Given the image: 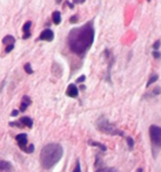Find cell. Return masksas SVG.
Returning <instances> with one entry per match:
<instances>
[{"instance_id":"obj_21","label":"cell","mask_w":161,"mask_h":172,"mask_svg":"<svg viewBox=\"0 0 161 172\" xmlns=\"http://www.w3.org/2000/svg\"><path fill=\"white\" fill-rule=\"evenodd\" d=\"M14 46H15V45H10V46H6V47H5V53H6V54L11 53L12 51H13V48H14Z\"/></svg>"},{"instance_id":"obj_26","label":"cell","mask_w":161,"mask_h":172,"mask_svg":"<svg viewBox=\"0 0 161 172\" xmlns=\"http://www.w3.org/2000/svg\"><path fill=\"white\" fill-rule=\"evenodd\" d=\"M85 80H86V76H85V75H81L80 77H79V78H78V80H76V82H78V83H82V82H84Z\"/></svg>"},{"instance_id":"obj_22","label":"cell","mask_w":161,"mask_h":172,"mask_svg":"<svg viewBox=\"0 0 161 172\" xmlns=\"http://www.w3.org/2000/svg\"><path fill=\"white\" fill-rule=\"evenodd\" d=\"M73 172H81V165H80V161H76V164H75V167Z\"/></svg>"},{"instance_id":"obj_28","label":"cell","mask_w":161,"mask_h":172,"mask_svg":"<svg viewBox=\"0 0 161 172\" xmlns=\"http://www.w3.org/2000/svg\"><path fill=\"white\" fill-rule=\"evenodd\" d=\"M86 0H73V4H84Z\"/></svg>"},{"instance_id":"obj_15","label":"cell","mask_w":161,"mask_h":172,"mask_svg":"<svg viewBox=\"0 0 161 172\" xmlns=\"http://www.w3.org/2000/svg\"><path fill=\"white\" fill-rule=\"evenodd\" d=\"M158 78H159V76H158V74H153V75L150 77V80H148V82H147V84L146 86L147 87H150L154 82H156L158 81Z\"/></svg>"},{"instance_id":"obj_6","label":"cell","mask_w":161,"mask_h":172,"mask_svg":"<svg viewBox=\"0 0 161 172\" xmlns=\"http://www.w3.org/2000/svg\"><path fill=\"white\" fill-rule=\"evenodd\" d=\"M15 140L18 142V145H19V148L21 149L22 151L26 150V148H27V135L26 134H19V135H17L15 136Z\"/></svg>"},{"instance_id":"obj_20","label":"cell","mask_w":161,"mask_h":172,"mask_svg":"<svg viewBox=\"0 0 161 172\" xmlns=\"http://www.w3.org/2000/svg\"><path fill=\"white\" fill-rule=\"evenodd\" d=\"M160 43H161L160 40H156L155 42L153 43V51H158L160 48Z\"/></svg>"},{"instance_id":"obj_13","label":"cell","mask_w":161,"mask_h":172,"mask_svg":"<svg viewBox=\"0 0 161 172\" xmlns=\"http://www.w3.org/2000/svg\"><path fill=\"white\" fill-rule=\"evenodd\" d=\"M2 43L5 46H10V45H15V38L13 35H6L2 39Z\"/></svg>"},{"instance_id":"obj_31","label":"cell","mask_w":161,"mask_h":172,"mask_svg":"<svg viewBox=\"0 0 161 172\" xmlns=\"http://www.w3.org/2000/svg\"><path fill=\"white\" fill-rule=\"evenodd\" d=\"M147 1H150V0H147Z\"/></svg>"},{"instance_id":"obj_25","label":"cell","mask_w":161,"mask_h":172,"mask_svg":"<svg viewBox=\"0 0 161 172\" xmlns=\"http://www.w3.org/2000/svg\"><path fill=\"white\" fill-rule=\"evenodd\" d=\"M78 20H79V17H78V15H73V17L69 19V22H71V23H76Z\"/></svg>"},{"instance_id":"obj_7","label":"cell","mask_w":161,"mask_h":172,"mask_svg":"<svg viewBox=\"0 0 161 172\" xmlns=\"http://www.w3.org/2000/svg\"><path fill=\"white\" fill-rule=\"evenodd\" d=\"M66 95L68 97H72V98L78 97V95H79V89H78V87L75 86V84H73V83L68 84L67 89H66Z\"/></svg>"},{"instance_id":"obj_24","label":"cell","mask_w":161,"mask_h":172,"mask_svg":"<svg viewBox=\"0 0 161 172\" xmlns=\"http://www.w3.org/2000/svg\"><path fill=\"white\" fill-rule=\"evenodd\" d=\"M153 57H155V59H160L161 57V53L159 51H153Z\"/></svg>"},{"instance_id":"obj_2","label":"cell","mask_w":161,"mask_h":172,"mask_svg":"<svg viewBox=\"0 0 161 172\" xmlns=\"http://www.w3.org/2000/svg\"><path fill=\"white\" fill-rule=\"evenodd\" d=\"M64 155V149L58 143H50L40 151V164L43 170H50L55 166Z\"/></svg>"},{"instance_id":"obj_10","label":"cell","mask_w":161,"mask_h":172,"mask_svg":"<svg viewBox=\"0 0 161 172\" xmlns=\"http://www.w3.org/2000/svg\"><path fill=\"white\" fill-rule=\"evenodd\" d=\"M12 170V164L7 161H0V171L1 172H8Z\"/></svg>"},{"instance_id":"obj_19","label":"cell","mask_w":161,"mask_h":172,"mask_svg":"<svg viewBox=\"0 0 161 172\" xmlns=\"http://www.w3.org/2000/svg\"><path fill=\"white\" fill-rule=\"evenodd\" d=\"M95 172H118L114 169H111V167H104V169H99Z\"/></svg>"},{"instance_id":"obj_18","label":"cell","mask_w":161,"mask_h":172,"mask_svg":"<svg viewBox=\"0 0 161 172\" xmlns=\"http://www.w3.org/2000/svg\"><path fill=\"white\" fill-rule=\"evenodd\" d=\"M160 94H161L160 87H155V88L153 89V91L150 93V95H152V96H158V95H160Z\"/></svg>"},{"instance_id":"obj_23","label":"cell","mask_w":161,"mask_h":172,"mask_svg":"<svg viewBox=\"0 0 161 172\" xmlns=\"http://www.w3.org/2000/svg\"><path fill=\"white\" fill-rule=\"evenodd\" d=\"M33 151H34V145H33V144H30V145L26 148L25 152H27V153H32Z\"/></svg>"},{"instance_id":"obj_12","label":"cell","mask_w":161,"mask_h":172,"mask_svg":"<svg viewBox=\"0 0 161 172\" xmlns=\"http://www.w3.org/2000/svg\"><path fill=\"white\" fill-rule=\"evenodd\" d=\"M21 124H24L25 127H27V128H32L33 127V121L32 118H30V117H27V116H24V117H21L20 118V121H19Z\"/></svg>"},{"instance_id":"obj_11","label":"cell","mask_w":161,"mask_h":172,"mask_svg":"<svg viewBox=\"0 0 161 172\" xmlns=\"http://www.w3.org/2000/svg\"><path fill=\"white\" fill-rule=\"evenodd\" d=\"M52 20H53L54 25H60V22H61V13L59 11H54L52 13Z\"/></svg>"},{"instance_id":"obj_17","label":"cell","mask_w":161,"mask_h":172,"mask_svg":"<svg viewBox=\"0 0 161 172\" xmlns=\"http://www.w3.org/2000/svg\"><path fill=\"white\" fill-rule=\"evenodd\" d=\"M126 140H127V145H128V149H129V150H132V149L134 148V140H133L132 137H127V138H126Z\"/></svg>"},{"instance_id":"obj_1","label":"cell","mask_w":161,"mask_h":172,"mask_svg":"<svg viewBox=\"0 0 161 172\" xmlns=\"http://www.w3.org/2000/svg\"><path fill=\"white\" fill-rule=\"evenodd\" d=\"M94 38H95L94 26L93 22L89 21L82 25L81 27L73 28L68 33L67 46L72 53L79 56H84L92 47L94 42Z\"/></svg>"},{"instance_id":"obj_29","label":"cell","mask_w":161,"mask_h":172,"mask_svg":"<svg viewBox=\"0 0 161 172\" xmlns=\"http://www.w3.org/2000/svg\"><path fill=\"white\" fill-rule=\"evenodd\" d=\"M67 6H69V8H74V4H71V2H68V1H66L65 2Z\"/></svg>"},{"instance_id":"obj_9","label":"cell","mask_w":161,"mask_h":172,"mask_svg":"<svg viewBox=\"0 0 161 172\" xmlns=\"http://www.w3.org/2000/svg\"><path fill=\"white\" fill-rule=\"evenodd\" d=\"M31 103H32V100L30 98V96H27V95H25V96L22 97L21 100V103H20V111H26V109L28 108V106H31Z\"/></svg>"},{"instance_id":"obj_3","label":"cell","mask_w":161,"mask_h":172,"mask_svg":"<svg viewBox=\"0 0 161 172\" xmlns=\"http://www.w3.org/2000/svg\"><path fill=\"white\" fill-rule=\"evenodd\" d=\"M95 127L97 129L102 132V134H106V135H111V136H121L124 137V132L121 130H119L113 123H111L105 116H101L97 119L95 122Z\"/></svg>"},{"instance_id":"obj_8","label":"cell","mask_w":161,"mask_h":172,"mask_svg":"<svg viewBox=\"0 0 161 172\" xmlns=\"http://www.w3.org/2000/svg\"><path fill=\"white\" fill-rule=\"evenodd\" d=\"M31 27H32V22L31 21H27L24 23V26H22V39H28V38H31Z\"/></svg>"},{"instance_id":"obj_14","label":"cell","mask_w":161,"mask_h":172,"mask_svg":"<svg viewBox=\"0 0 161 172\" xmlns=\"http://www.w3.org/2000/svg\"><path fill=\"white\" fill-rule=\"evenodd\" d=\"M88 144H89V145H92V146H97V148H99V149L102 151V152H106V150H107V148H106L104 144L99 143V142H93V140H89V142H88Z\"/></svg>"},{"instance_id":"obj_30","label":"cell","mask_w":161,"mask_h":172,"mask_svg":"<svg viewBox=\"0 0 161 172\" xmlns=\"http://www.w3.org/2000/svg\"><path fill=\"white\" fill-rule=\"evenodd\" d=\"M56 1V4H61L63 2V0H55Z\"/></svg>"},{"instance_id":"obj_27","label":"cell","mask_w":161,"mask_h":172,"mask_svg":"<svg viewBox=\"0 0 161 172\" xmlns=\"http://www.w3.org/2000/svg\"><path fill=\"white\" fill-rule=\"evenodd\" d=\"M18 114H19V110H13V111L11 112V116L17 117V116H18Z\"/></svg>"},{"instance_id":"obj_5","label":"cell","mask_w":161,"mask_h":172,"mask_svg":"<svg viewBox=\"0 0 161 172\" xmlns=\"http://www.w3.org/2000/svg\"><path fill=\"white\" fill-rule=\"evenodd\" d=\"M53 39H54V33L50 28L43 29V32L40 33V35H39V40H41V41H48V42H51V41H53Z\"/></svg>"},{"instance_id":"obj_4","label":"cell","mask_w":161,"mask_h":172,"mask_svg":"<svg viewBox=\"0 0 161 172\" xmlns=\"http://www.w3.org/2000/svg\"><path fill=\"white\" fill-rule=\"evenodd\" d=\"M150 138L153 152L156 153L161 149V128L158 125L150 127Z\"/></svg>"},{"instance_id":"obj_16","label":"cell","mask_w":161,"mask_h":172,"mask_svg":"<svg viewBox=\"0 0 161 172\" xmlns=\"http://www.w3.org/2000/svg\"><path fill=\"white\" fill-rule=\"evenodd\" d=\"M24 70L28 74V75H31V74H33V69H32V66H31V63H25V66H24Z\"/></svg>"}]
</instances>
